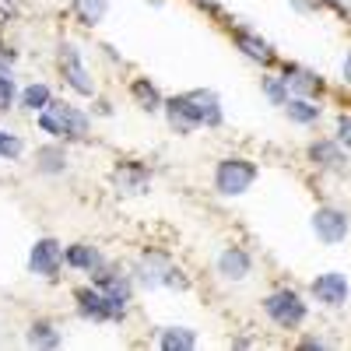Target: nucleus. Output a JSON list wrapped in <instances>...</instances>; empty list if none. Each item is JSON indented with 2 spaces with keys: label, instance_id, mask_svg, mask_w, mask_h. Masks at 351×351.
<instances>
[{
  "label": "nucleus",
  "instance_id": "obj_29",
  "mask_svg": "<svg viewBox=\"0 0 351 351\" xmlns=\"http://www.w3.org/2000/svg\"><path fill=\"white\" fill-rule=\"evenodd\" d=\"M337 141L344 144V148H351V116H341L337 120Z\"/></svg>",
  "mask_w": 351,
  "mask_h": 351
},
{
  "label": "nucleus",
  "instance_id": "obj_28",
  "mask_svg": "<svg viewBox=\"0 0 351 351\" xmlns=\"http://www.w3.org/2000/svg\"><path fill=\"white\" fill-rule=\"evenodd\" d=\"M263 92L271 95L274 106H285V102H288V84H285L281 77H267V81H263Z\"/></svg>",
  "mask_w": 351,
  "mask_h": 351
},
{
  "label": "nucleus",
  "instance_id": "obj_31",
  "mask_svg": "<svg viewBox=\"0 0 351 351\" xmlns=\"http://www.w3.org/2000/svg\"><path fill=\"white\" fill-rule=\"evenodd\" d=\"M344 81H348V84H351V53H348V56H344Z\"/></svg>",
  "mask_w": 351,
  "mask_h": 351
},
{
  "label": "nucleus",
  "instance_id": "obj_4",
  "mask_svg": "<svg viewBox=\"0 0 351 351\" xmlns=\"http://www.w3.org/2000/svg\"><path fill=\"white\" fill-rule=\"evenodd\" d=\"M263 313H267L278 327L295 330L302 319H306V302H302L291 288H281V291H274V295H267V302H263Z\"/></svg>",
  "mask_w": 351,
  "mask_h": 351
},
{
  "label": "nucleus",
  "instance_id": "obj_5",
  "mask_svg": "<svg viewBox=\"0 0 351 351\" xmlns=\"http://www.w3.org/2000/svg\"><path fill=\"white\" fill-rule=\"evenodd\" d=\"M141 281L148 288H186V281L180 278V271L169 263L165 253H144L141 256Z\"/></svg>",
  "mask_w": 351,
  "mask_h": 351
},
{
  "label": "nucleus",
  "instance_id": "obj_11",
  "mask_svg": "<svg viewBox=\"0 0 351 351\" xmlns=\"http://www.w3.org/2000/svg\"><path fill=\"white\" fill-rule=\"evenodd\" d=\"M250 271H253V260H250V253L239 250V246H228V250L218 256V274H221L225 281H243V278H250Z\"/></svg>",
  "mask_w": 351,
  "mask_h": 351
},
{
  "label": "nucleus",
  "instance_id": "obj_8",
  "mask_svg": "<svg viewBox=\"0 0 351 351\" xmlns=\"http://www.w3.org/2000/svg\"><path fill=\"white\" fill-rule=\"evenodd\" d=\"M60 67H64V77H67V84L74 88L77 95H92V92H95L92 74L84 71V64H81V53H77L71 43H64V49H60Z\"/></svg>",
  "mask_w": 351,
  "mask_h": 351
},
{
  "label": "nucleus",
  "instance_id": "obj_24",
  "mask_svg": "<svg viewBox=\"0 0 351 351\" xmlns=\"http://www.w3.org/2000/svg\"><path fill=\"white\" fill-rule=\"evenodd\" d=\"M28 344H39V348H56V344H60V334H56V327H53V324L39 319V324H32V334H28Z\"/></svg>",
  "mask_w": 351,
  "mask_h": 351
},
{
  "label": "nucleus",
  "instance_id": "obj_3",
  "mask_svg": "<svg viewBox=\"0 0 351 351\" xmlns=\"http://www.w3.org/2000/svg\"><path fill=\"white\" fill-rule=\"evenodd\" d=\"M77 313H81L84 319H92V324H106V319H123L127 302L109 299L106 291H99V288L92 285V288H81V291H77Z\"/></svg>",
  "mask_w": 351,
  "mask_h": 351
},
{
  "label": "nucleus",
  "instance_id": "obj_13",
  "mask_svg": "<svg viewBox=\"0 0 351 351\" xmlns=\"http://www.w3.org/2000/svg\"><path fill=\"white\" fill-rule=\"evenodd\" d=\"M116 190L120 193H144L152 186V176H148V169H141V165H134V162H127V165H120L116 169Z\"/></svg>",
  "mask_w": 351,
  "mask_h": 351
},
{
  "label": "nucleus",
  "instance_id": "obj_2",
  "mask_svg": "<svg viewBox=\"0 0 351 351\" xmlns=\"http://www.w3.org/2000/svg\"><path fill=\"white\" fill-rule=\"evenodd\" d=\"M253 183H256V165L250 158H225V162H218L215 186H218L221 197H243Z\"/></svg>",
  "mask_w": 351,
  "mask_h": 351
},
{
  "label": "nucleus",
  "instance_id": "obj_30",
  "mask_svg": "<svg viewBox=\"0 0 351 351\" xmlns=\"http://www.w3.org/2000/svg\"><path fill=\"white\" fill-rule=\"evenodd\" d=\"M319 4H324V0H295V8H302V11L306 8H319Z\"/></svg>",
  "mask_w": 351,
  "mask_h": 351
},
{
  "label": "nucleus",
  "instance_id": "obj_14",
  "mask_svg": "<svg viewBox=\"0 0 351 351\" xmlns=\"http://www.w3.org/2000/svg\"><path fill=\"white\" fill-rule=\"evenodd\" d=\"M281 81L291 88V92H299V95H313V92L324 88V81H319L313 71H306V67H285Z\"/></svg>",
  "mask_w": 351,
  "mask_h": 351
},
{
  "label": "nucleus",
  "instance_id": "obj_17",
  "mask_svg": "<svg viewBox=\"0 0 351 351\" xmlns=\"http://www.w3.org/2000/svg\"><path fill=\"white\" fill-rule=\"evenodd\" d=\"M64 260L71 263V267L88 271V274L102 267V256H99V250H92V246H71V250L64 253Z\"/></svg>",
  "mask_w": 351,
  "mask_h": 351
},
{
  "label": "nucleus",
  "instance_id": "obj_10",
  "mask_svg": "<svg viewBox=\"0 0 351 351\" xmlns=\"http://www.w3.org/2000/svg\"><path fill=\"white\" fill-rule=\"evenodd\" d=\"M165 116H169V127H172L176 134H193V130L200 127V116H197L190 95L169 99V102H165Z\"/></svg>",
  "mask_w": 351,
  "mask_h": 351
},
{
  "label": "nucleus",
  "instance_id": "obj_23",
  "mask_svg": "<svg viewBox=\"0 0 351 351\" xmlns=\"http://www.w3.org/2000/svg\"><path fill=\"white\" fill-rule=\"evenodd\" d=\"M36 158H39V169L43 172H64V165H67V155H64V148H39L36 152Z\"/></svg>",
  "mask_w": 351,
  "mask_h": 351
},
{
  "label": "nucleus",
  "instance_id": "obj_16",
  "mask_svg": "<svg viewBox=\"0 0 351 351\" xmlns=\"http://www.w3.org/2000/svg\"><path fill=\"white\" fill-rule=\"evenodd\" d=\"M236 46L250 56V60H260V64H271L274 60V49L263 43L260 36H253V32H236Z\"/></svg>",
  "mask_w": 351,
  "mask_h": 351
},
{
  "label": "nucleus",
  "instance_id": "obj_21",
  "mask_svg": "<svg viewBox=\"0 0 351 351\" xmlns=\"http://www.w3.org/2000/svg\"><path fill=\"white\" fill-rule=\"evenodd\" d=\"M285 112H288V120H295V123H316L319 106H313L309 99H288Z\"/></svg>",
  "mask_w": 351,
  "mask_h": 351
},
{
  "label": "nucleus",
  "instance_id": "obj_26",
  "mask_svg": "<svg viewBox=\"0 0 351 351\" xmlns=\"http://www.w3.org/2000/svg\"><path fill=\"white\" fill-rule=\"evenodd\" d=\"M11 102H14V77L8 67H0V112L11 109Z\"/></svg>",
  "mask_w": 351,
  "mask_h": 351
},
{
  "label": "nucleus",
  "instance_id": "obj_18",
  "mask_svg": "<svg viewBox=\"0 0 351 351\" xmlns=\"http://www.w3.org/2000/svg\"><path fill=\"white\" fill-rule=\"evenodd\" d=\"M309 158L316 165H324V169H341L344 165V155H341V148H337L334 141H316L313 148H309Z\"/></svg>",
  "mask_w": 351,
  "mask_h": 351
},
{
  "label": "nucleus",
  "instance_id": "obj_6",
  "mask_svg": "<svg viewBox=\"0 0 351 351\" xmlns=\"http://www.w3.org/2000/svg\"><path fill=\"white\" fill-rule=\"evenodd\" d=\"M313 232H316V239L319 243H327V246H337L348 239V232H351V221L344 211L337 208H319L313 215Z\"/></svg>",
  "mask_w": 351,
  "mask_h": 351
},
{
  "label": "nucleus",
  "instance_id": "obj_20",
  "mask_svg": "<svg viewBox=\"0 0 351 351\" xmlns=\"http://www.w3.org/2000/svg\"><path fill=\"white\" fill-rule=\"evenodd\" d=\"M130 95L137 99V106H141V109H148V112L162 109V95H158V88H155L152 81H144V77H137V81L130 84Z\"/></svg>",
  "mask_w": 351,
  "mask_h": 351
},
{
  "label": "nucleus",
  "instance_id": "obj_9",
  "mask_svg": "<svg viewBox=\"0 0 351 351\" xmlns=\"http://www.w3.org/2000/svg\"><path fill=\"white\" fill-rule=\"evenodd\" d=\"M313 299L324 306H344L348 302V278L337 271H327L313 281Z\"/></svg>",
  "mask_w": 351,
  "mask_h": 351
},
{
  "label": "nucleus",
  "instance_id": "obj_7",
  "mask_svg": "<svg viewBox=\"0 0 351 351\" xmlns=\"http://www.w3.org/2000/svg\"><path fill=\"white\" fill-rule=\"evenodd\" d=\"M60 263H64V250L56 239H39L32 246V253H28V267L39 278H56L60 274Z\"/></svg>",
  "mask_w": 351,
  "mask_h": 351
},
{
  "label": "nucleus",
  "instance_id": "obj_22",
  "mask_svg": "<svg viewBox=\"0 0 351 351\" xmlns=\"http://www.w3.org/2000/svg\"><path fill=\"white\" fill-rule=\"evenodd\" d=\"M106 8H109V0H74V11H77L81 25H99Z\"/></svg>",
  "mask_w": 351,
  "mask_h": 351
},
{
  "label": "nucleus",
  "instance_id": "obj_15",
  "mask_svg": "<svg viewBox=\"0 0 351 351\" xmlns=\"http://www.w3.org/2000/svg\"><path fill=\"white\" fill-rule=\"evenodd\" d=\"M190 99H193V109H197L204 127H218L221 123V106H218L215 92H190Z\"/></svg>",
  "mask_w": 351,
  "mask_h": 351
},
{
  "label": "nucleus",
  "instance_id": "obj_27",
  "mask_svg": "<svg viewBox=\"0 0 351 351\" xmlns=\"http://www.w3.org/2000/svg\"><path fill=\"white\" fill-rule=\"evenodd\" d=\"M25 152V144H21V137H14V134H8V130H0V155H4V158H18Z\"/></svg>",
  "mask_w": 351,
  "mask_h": 351
},
{
  "label": "nucleus",
  "instance_id": "obj_1",
  "mask_svg": "<svg viewBox=\"0 0 351 351\" xmlns=\"http://www.w3.org/2000/svg\"><path fill=\"white\" fill-rule=\"evenodd\" d=\"M39 127L49 137H84L88 134V116L74 106H46L39 112Z\"/></svg>",
  "mask_w": 351,
  "mask_h": 351
},
{
  "label": "nucleus",
  "instance_id": "obj_32",
  "mask_svg": "<svg viewBox=\"0 0 351 351\" xmlns=\"http://www.w3.org/2000/svg\"><path fill=\"white\" fill-rule=\"evenodd\" d=\"M327 4H334L337 11H344V8H348V0H327Z\"/></svg>",
  "mask_w": 351,
  "mask_h": 351
},
{
  "label": "nucleus",
  "instance_id": "obj_25",
  "mask_svg": "<svg viewBox=\"0 0 351 351\" xmlns=\"http://www.w3.org/2000/svg\"><path fill=\"white\" fill-rule=\"evenodd\" d=\"M21 106L32 109V112H36V109L43 112V109L49 106V88H46V84H28L25 92H21Z\"/></svg>",
  "mask_w": 351,
  "mask_h": 351
},
{
  "label": "nucleus",
  "instance_id": "obj_19",
  "mask_svg": "<svg viewBox=\"0 0 351 351\" xmlns=\"http://www.w3.org/2000/svg\"><path fill=\"white\" fill-rule=\"evenodd\" d=\"M158 344H162L165 351H190V348H197V337H193V330H186V327H169V330L158 334Z\"/></svg>",
  "mask_w": 351,
  "mask_h": 351
},
{
  "label": "nucleus",
  "instance_id": "obj_12",
  "mask_svg": "<svg viewBox=\"0 0 351 351\" xmlns=\"http://www.w3.org/2000/svg\"><path fill=\"white\" fill-rule=\"evenodd\" d=\"M92 281H95L99 291H106L109 299H116V302H130V281H127L123 274L109 271L106 263H102L99 271H92Z\"/></svg>",
  "mask_w": 351,
  "mask_h": 351
}]
</instances>
